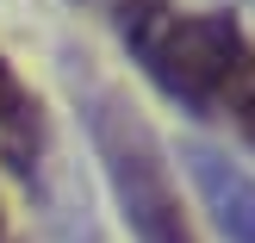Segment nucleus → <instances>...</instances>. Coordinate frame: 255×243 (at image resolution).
Wrapping results in <instances>:
<instances>
[{
    "mask_svg": "<svg viewBox=\"0 0 255 243\" xmlns=\"http://www.w3.org/2000/svg\"><path fill=\"white\" fill-rule=\"evenodd\" d=\"M125 44L137 69L199 119L231 112L255 75V50L231 12H174L162 0H143L125 6Z\"/></svg>",
    "mask_w": 255,
    "mask_h": 243,
    "instance_id": "1",
    "label": "nucleus"
},
{
    "mask_svg": "<svg viewBox=\"0 0 255 243\" xmlns=\"http://www.w3.org/2000/svg\"><path fill=\"white\" fill-rule=\"evenodd\" d=\"M75 100H81V112H87L94 156H100V169H106V187H112V200H119L131 237L137 243H193V219H187V206H181V187H174V169H168V156H162L156 131L100 81H75Z\"/></svg>",
    "mask_w": 255,
    "mask_h": 243,
    "instance_id": "2",
    "label": "nucleus"
},
{
    "mask_svg": "<svg viewBox=\"0 0 255 243\" xmlns=\"http://www.w3.org/2000/svg\"><path fill=\"white\" fill-rule=\"evenodd\" d=\"M181 162H187V175H193V187H199V200H206L218 237L224 243H255V175H243L231 156H218V150H206V144H187Z\"/></svg>",
    "mask_w": 255,
    "mask_h": 243,
    "instance_id": "3",
    "label": "nucleus"
},
{
    "mask_svg": "<svg viewBox=\"0 0 255 243\" xmlns=\"http://www.w3.org/2000/svg\"><path fill=\"white\" fill-rule=\"evenodd\" d=\"M44 150H50L44 106H37V94L19 81V69L0 56V162H6V175L31 181V175L44 169Z\"/></svg>",
    "mask_w": 255,
    "mask_h": 243,
    "instance_id": "4",
    "label": "nucleus"
},
{
    "mask_svg": "<svg viewBox=\"0 0 255 243\" xmlns=\"http://www.w3.org/2000/svg\"><path fill=\"white\" fill-rule=\"evenodd\" d=\"M231 119H237V131H243L249 144H255V75H249V87H243V94H237V106H231Z\"/></svg>",
    "mask_w": 255,
    "mask_h": 243,
    "instance_id": "5",
    "label": "nucleus"
},
{
    "mask_svg": "<svg viewBox=\"0 0 255 243\" xmlns=\"http://www.w3.org/2000/svg\"><path fill=\"white\" fill-rule=\"evenodd\" d=\"M0 243H12V237H6V206H0Z\"/></svg>",
    "mask_w": 255,
    "mask_h": 243,
    "instance_id": "6",
    "label": "nucleus"
},
{
    "mask_svg": "<svg viewBox=\"0 0 255 243\" xmlns=\"http://www.w3.org/2000/svg\"><path fill=\"white\" fill-rule=\"evenodd\" d=\"M112 6H119V12H125V6H143V0H112Z\"/></svg>",
    "mask_w": 255,
    "mask_h": 243,
    "instance_id": "7",
    "label": "nucleus"
}]
</instances>
